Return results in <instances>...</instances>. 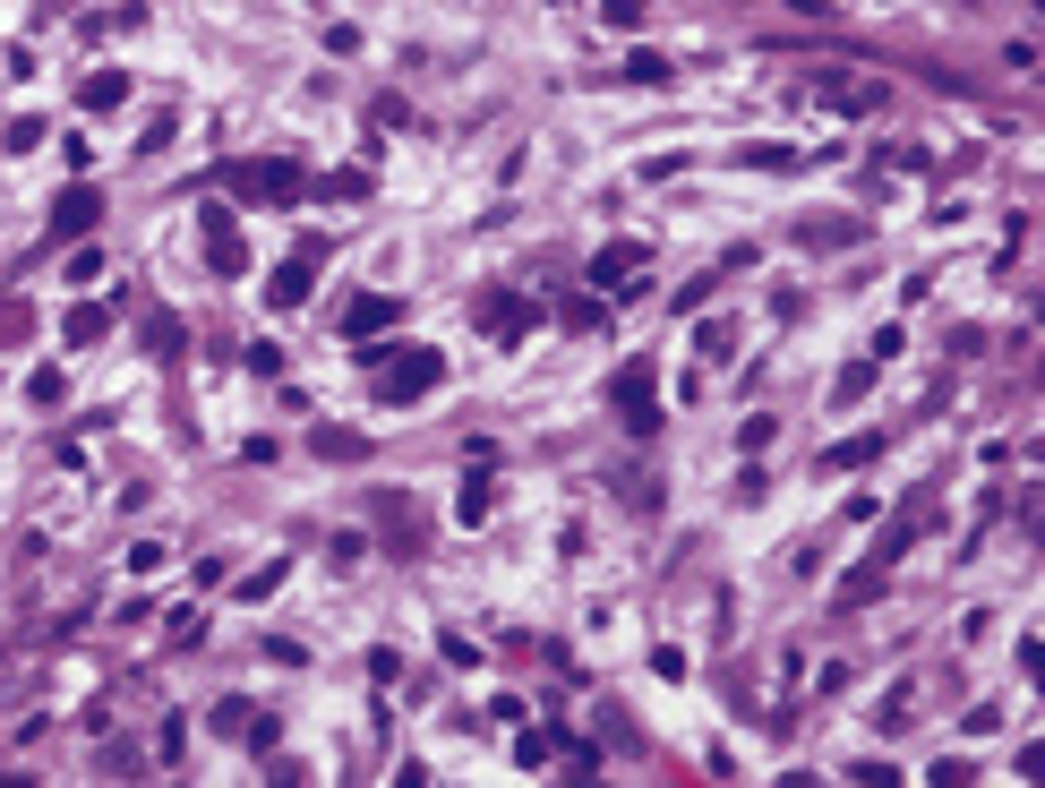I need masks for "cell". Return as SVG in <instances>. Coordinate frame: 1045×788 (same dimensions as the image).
<instances>
[{
	"label": "cell",
	"instance_id": "1",
	"mask_svg": "<svg viewBox=\"0 0 1045 788\" xmlns=\"http://www.w3.org/2000/svg\"><path fill=\"white\" fill-rule=\"evenodd\" d=\"M369 386H377V403H421V394H437V377H446V361L437 352H421V343H394V352H369Z\"/></svg>",
	"mask_w": 1045,
	"mask_h": 788
},
{
	"label": "cell",
	"instance_id": "2",
	"mask_svg": "<svg viewBox=\"0 0 1045 788\" xmlns=\"http://www.w3.org/2000/svg\"><path fill=\"white\" fill-rule=\"evenodd\" d=\"M224 180H231V197H258V206H283V197L309 189V180H300V155H258V164H231Z\"/></svg>",
	"mask_w": 1045,
	"mask_h": 788
},
{
	"label": "cell",
	"instance_id": "3",
	"mask_svg": "<svg viewBox=\"0 0 1045 788\" xmlns=\"http://www.w3.org/2000/svg\"><path fill=\"white\" fill-rule=\"evenodd\" d=\"M318 266H327V240H300V258L275 266L266 300H275V309H300V300H309V283H318Z\"/></svg>",
	"mask_w": 1045,
	"mask_h": 788
},
{
	"label": "cell",
	"instance_id": "4",
	"mask_svg": "<svg viewBox=\"0 0 1045 788\" xmlns=\"http://www.w3.org/2000/svg\"><path fill=\"white\" fill-rule=\"evenodd\" d=\"M95 224H103V189L77 180V189L52 197V240H77V231H95Z\"/></svg>",
	"mask_w": 1045,
	"mask_h": 788
},
{
	"label": "cell",
	"instance_id": "5",
	"mask_svg": "<svg viewBox=\"0 0 1045 788\" xmlns=\"http://www.w3.org/2000/svg\"><path fill=\"white\" fill-rule=\"evenodd\" d=\"M618 412H625V428H634V437H652V428H660V394H652V369H625V377H618Z\"/></svg>",
	"mask_w": 1045,
	"mask_h": 788
},
{
	"label": "cell",
	"instance_id": "6",
	"mask_svg": "<svg viewBox=\"0 0 1045 788\" xmlns=\"http://www.w3.org/2000/svg\"><path fill=\"white\" fill-rule=\"evenodd\" d=\"M625 274H643V240H609L600 258H591V283L609 292V283H625Z\"/></svg>",
	"mask_w": 1045,
	"mask_h": 788
},
{
	"label": "cell",
	"instance_id": "7",
	"mask_svg": "<svg viewBox=\"0 0 1045 788\" xmlns=\"http://www.w3.org/2000/svg\"><path fill=\"white\" fill-rule=\"evenodd\" d=\"M77 103H86V112H121V103H130V77H121V69H86Z\"/></svg>",
	"mask_w": 1045,
	"mask_h": 788
},
{
	"label": "cell",
	"instance_id": "8",
	"mask_svg": "<svg viewBox=\"0 0 1045 788\" xmlns=\"http://www.w3.org/2000/svg\"><path fill=\"white\" fill-rule=\"evenodd\" d=\"M206 258H215V274H240V266H249V249H240V231H231V215H206Z\"/></svg>",
	"mask_w": 1045,
	"mask_h": 788
},
{
	"label": "cell",
	"instance_id": "9",
	"mask_svg": "<svg viewBox=\"0 0 1045 788\" xmlns=\"http://www.w3.org/2000/svg\"><path fill=\"white\" fill-rule=\"evenodd\" d=\"M394 318H403V300L377 292V300H352V318H343V326H352V343H369V334H386Z\"/></svg>",
	"mask_w": 1045,
	"mask_h": 788
},
{
	"label": "cell",
	"instance_id": "10",
	"mask_svg": "<svg viewBox=\"0 0 1045 788\" xmlns=\"http://www.w3.org/2000/svg\"><path fill=\"white\" fill-rule=\"evenodd\" d=\"M480 326H489L497 343H522V334H531V309H522V300H489V309H480Z\"/></svg>",
	"mask_w": 1045,
	"mask_h": 788
},
{
	"label": "cell",
	"instance_id": "11",
	"mask_svg": "<svg viewBox=\"0 0 1045 788\" xmlns=\"http://www.w3.org/2000/svg\"><path fill=\"white\" fill-rule=\"evenodd\" d=\"M103 326H112V318H103V309H69V352H86V343H103Z\"/></svg>",
	"mask_w": 1045,
	"mask_h": 788
},
{
	"label": "cell",
	"instance_id": "12",
	"mask_svg": "<svg viewBox=\"0 0 1045 788\" xmlns=\"http://www.w3.org/2000/svg\"><path fill=\"white\" fill-rule=\"evenodd\" d=\"M875 386V361H857V369H840V377H831V403H857V394Z\"/></svg>",
	"mask_w": 1045,
	"mask_h": 788
},
{
	"label": "cell",
	"instance_id": "13",
	"mask_svg": "<svg viewBox=\"0 0 1045 788\" xmlns=\"http://www.w3.org/2000/svg\"><path fill=\"white\" fill-rule=\"evenodd\" d=\"M309 446H318V455H327V463H360V437H343V428H318Z\"/></svg>",
	"mask_w": 1045,
	"mask_h": 788
},
{
	"label": "cell",
	"instance_id": "14",
	"mask_svg": "<svg viewBox=\"0 0 1045 788\" xmlns=\"http://www.w3.org/2000/svg\"><path fill=\"white\" fill-rule=\"evenodd\" d=\"M625 77H634V86H669V61H660V52H634V69H625Z\"/></svg>",
	"mask_w": 1045,
	"mask_h": 788
},
{
	"label": "cell",
	"instance_id": "15",
	"mask_svg": "<svg viewBox=\"0 0 1045 788\" xmlns=\"http://www.w3.org/2000/svg\"><path fill=\"white\" fill-rule=\"evenodd\" d=\"M463 523H489V480H472V489H463V506H455Z\"/></svg>",
	"mask_w": 1045,
	"mask_h": 788
},
{
	"label": "cell",
	"instance_id": "16",
	"mask_svg": "<svg viewBox=\"0 0 1045 788\" xmlns=\"http://www.w3.org/2000/svg\"><path fill=\"white\" fill-rule=\"evenodd\" d=\"M369 189V172H334V180H318V197H360Z\"/></svg>",
	"mask_w": 1045,
	"mask_h": 788
},
{
	"label": "cell",
	"instance_id": "17",
	"mask_svg": "<svg viewBox=\"0 0 1045 788\" xmlns=\"http://www.w3.org/2000/svg\"><path fill=\"white\" fill-rule=\"evenodd\" d=\"M600 18L609 27H643V0H600Z\"/></svg>",
	"mask_w": 1045,
	"mask_h": 788
}]
</instances>
